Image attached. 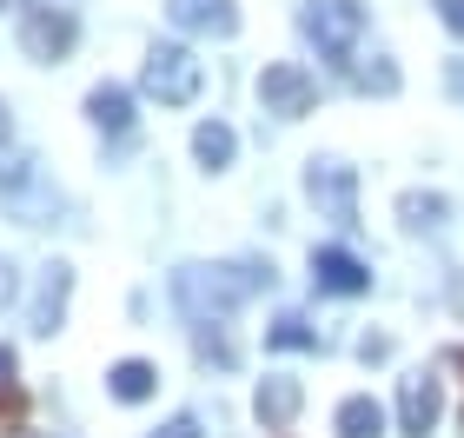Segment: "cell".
Instances as JSON below:
<instances>
[{"mask_svg": "<svg viewBox=\"0 0 464 438\" xmlns=\"http://www.w3.org/2000/svg\"><path fill=\"white\" fill-rule=\"evenodd\" d=\"M385 352H392V339H378V332H365V339H358V359H365V365L385 359Z\"/></svg>", "mask_w": 464, "mask_h": 438, "instance_id": "cell-22", "label": "cell"}, {"mask_svg": "<svg viewBox=\"0 0 464 438\" xmlns=\"http://www.w3.org/2000/svg\"><path fill=\"white\" fill-rule=\"evenodd\" d=\"M352 87L358 93H398V67H392V60L385 54H372V60H352Z\"/></svg>", "mask_w": 464, "mask_h": 438, "instance_id": "cell-19", "label": "cell"}, {"mask_svg": "<svg viewBox=\"0 0 464 438\" xmlns=\"http://www.w3.org/2000/svg\"><path fill=\"white\" fill-rule=\"evenodd\" d=\"M67 299H73V266L67 259H47V266H40V286H34V306H27V326L40 332V339H53V332H60Z\"/></svg>", "mask_w": 464, "mask_h": 438, "instance_id": "cell-9", "label": "cell"}, {"mask_svg": "<svg viewBox=\"0 0 464 438\" xmlns=\"http://www.w3.org/2000/svg\"><path fill=\"white\" fill-rule=\"evenodd\" d=\"M259 107L279 113V120H299L319 107V80H312L299 60H272V67L259 73Z\"/></svg>", "mask_w": 464, "mask_h": 438, "instance_id": "cell-7", "label": "cell"}, {"mask_svg": "<svg viewBox=\"0 0 464 438\" xmlns=\"http://www.w3.org/2000/svg\"><path fill=\"white\" fill-rule=\"evenodd\" d=\"M299 27H305V40L332 60V67H352L358 40H365V7H358V0H305Z\"/></svg>", "mask_w": 464, "mask_h": 438, "instance_id": "cell-2", "label": "cell"}, {"mask_svg": "<svg viewBox=\"0 0 464 438\" xmlns=\"http://www.w3.org/2000/svg\"><path fill=\"white\" fill-rule=\"evenodd\" d=\"M153 438H206V432H199V419H173V425H160Z\"/></svg>", "mask_w": 464, "mask_h": 438, "instance_id": "cell-23", "label": "cell"}, {"mask_svg": "<svg viewBox=\"0 0 464 438\" xmlns=\"http://www.w3.org/2000/svg\"><path fill=\"white\" fill-rule=\"evenodd\" d=\"M299 405H305L299 379H266V385H259V399H252V412H259V425H266V432H285L292 419H299Z\"/></svg>", "mask_w": 464, "mask_h": 438, "instance_id": "cell-12", "label": "cell"}, {"mask_svg": "<svg viewBox=\"0 0 464 438\" xmlns=\"http://www.w3.org/2000/svg\"><path fill=\"white\" fill-rule=\"evenodd\" d=\"M7 306H14V266L0 259V312H7Z\"/></svg>", "mask_w": 464, "mask_h": 438, "instance_id": "cell-24", "label": "cell"}, {"mask_svg": "<svg viewBox=\"0 0 464 438\" xmlns=\"http://www.w3.org/2000/svg\"><path fill=\"white\" fill-rule=\"evenodd\" d=\"M14 365H20V359H14V346H0V385H14Z\"/></svg>", "mask_w": 464, "mask_h": 438, "instance_id": "cell-26", "label": "cell"}, {"mask_svg": "<svg viewBox=\"0 0 464 438\" xmlns=\"http://www.w3.org/2000/svg\"><path fill=\"white\" fill-rule=\"evenodd\" d=\"M7 438H47V432H7Z\"/></svg>", "mask_w": 464, "mask_h": 438, "instance_id": "cell-28", "label": "cell"}, {"mask_svg": "<svg viewBox=\"0 0 464 438\" xmlns=\"http://www.w3.org/2000/svg\"><path fill=\"white\" fill-rule=\"evenodd\" d=\"M431 7H438V20H445V27L464 40V0H431Z\"/></svg>", "mask_w": 464, "mask_h": 438, "instance_id": "cell-21", "label": "cell"}, {"mask_svg": "<svg viewBox=\"0 0 464 438\" xmlns=\"http://www.w3.org/2000/svg\"><path fill=\"white\" fill-rule=\"evenodd\" d=\"M7 133H14V113H7V100H0V146H7Z\"/></svg>", "mask_w": 464, "mask_h": 438, "instance_id": "cell-27", "label": "cell"}, {"mask_svg": "<svg viewBox=\"0 0 464 438\" xmlns=\"http://www.w3.org/2000/svg\"><path fill=\"white\" fill-rule=\"evenodd\" d=\"M398 219H405V233H438L445 226V193H405Z\"/></svg>", "mask_w": 464, "mask_h": 438, "instance_id": "cell-17", "label": "cell"}, {"mask_svg": "<svg viewBox=\"0 0 464 438\" xmlns=\"http://www.w3.org/2000/svg\"><path fill=\"white\" fill-rule=\"evenodd\" d=\"M266 352H325V332L305 319V312H279L266 326Z\"/></svg>", "mask_w": 464, "mask_h": 438, "instance_id": "cell-14", "label": "cell"}, {"mask_svg": "<svg viewBox=\"0 0 464 438\" xmlns=\"http://www.w3.org/2000/svg\"><path fill=\"white\" fill-rule=\"evenodd\" d=\"M87 120H93L100 133L126 140V133H133V93L113 87V80H107V87H93V93H87Z\"/></svg>", "mask_w": 464, "mask_h": 438, "instance_id": "cell-13", "label": "cell"}, {"mask_svg": "<svg viewBox=\"0 0 464 438\" xmlns=\"http://www.w3.org/2000/svg\"><path fill=\"white\" fill-rule=\"evenodd\" d=\"M312 286L332 299H358V292H372V266L345 246H312Z\"/></svg>", "mask_w": 464, "mask_h": 438, "instance_id": "cell-8", "label": "cell"}, {"mask_svg": "<svg viewBox=\"0 0 464 438\" xmlns=\"http://www.w3.org/2000/svg\"><path fill=\"white\" fill-rule=\"evenodd\" d=\"M438 412H445V392H438L431 372H411L405 385H398V432L405 438H425L438 425Z\"/></svg>", "mask_w": 464, "mask_h": 438, "instance_id": "cell-11", "label": "cell"}, {"mask_svg": "<svg viewBox=\"0 0 464 438\" xmlns=\"http://www.w3.org/2000/svg\"><path fill=\"white\" fill-rule=\"evenodd\" d=\"M0 200H7V213L20 226H47L53 206H60L47 166H40L34 153H7V160H0Z\"/></svg>", "mask_w": 464, "mask_h": 438, "instance_id": "cell-3", "label": "cell"}, {"mask_svg": "<svg viewBox=\"0 0 464 438\" xmlns=\"http://www.w3.org/2000/svg\"><path fill=\"white\" fill-rule=\"evenodd\" d=\"M80 40V20L67 7H47V0H34V7H20V54L40 60V67H53V60H67Z\"/></svg>", "mask_w": 464, "mask_h": 438, "instance_id": "cell-5", "label": "cell"}, {"mask_svg": "<svg viewBox=\"0 0 464 438\" xmlns=\"http://www.w3.org/2000/svg\"><path fill=\"white\" fill-rule=\"evenodd\" d=\"M305 193H312V206L332 219V226H358V166H345V160H312L305 166Z\"/></svg>", "mask_w": 464, "mask_h": 438, "instance_id": "cell-6", "label": "cell"}, {"mask_svg": "<svg viewBox=\"0 0 464 438\" xmlns=\"http://www.w3.org/2000/svg\"><path fill=\"white\" fill-rule=\"evenodd\" d=\"M166 20H173L179 34H206V40L239 34V7H232V0H166Z\"/></svg>", "mask_w": 464, "mask_h": 438, "instance_id": "cell-10", "label": "cell"}, {"mask_svg": "<svg viewBox=\"0 0 464 438\" xmlns=\"http://www.w3.org/2000/svg\"><path fill=\"white\" fill-rule=\"evenodd\" d=\"M339 438H385V412H378V399H345L339 405Z\"/></svg>", "mask_w": 464, "mask_h": 438, "instance_id": "cell-18", "label": "cell"}, {"mask_svg": "<svg viewBox=\"0 0 464 438\" xmlns=\"http://www.w3.org/2000/svg\"><path fill=\"white\" fill-rule=\"evenodd\" d=\"M193 346H199V359H206V365H232V359H239V352H232L213 326H199V339H193Z\"/></svg>", "mask_w": 464, "mask_h": 438, "instance_id": "cell-20", "label": "cell"}, {"mask_svg": "<svg viewBox=\"0 0 464 438\" xmlns=\"http://www.w3.org/2000/svg\"><path fill=\"white\" fill-rule=\"evenodd\" d=\"M445 87H451V100H464V60H451V67H445Z\"/></svg>", "mask_w": 464, "mask_h": 438, "instance_id": "cell-25", "label": "cell"}, {"mask_svg": "<svg viewBox=\"0 0 464 438\" xmlns=\"http://www.w3.org/2000/svg\"><path fill=\"white\" fill-rule=\"evenodd\" d=\"M193 153H199V166H206V173H219V166H232L239 140H232V127H226V120H199V127H193Z\"/></svg>", "mask_w": 464, "mask_h": 438, "instance_id": "cell-16", "label": "cell"}, {"mask_svg": "<svg viewBox=\"0 0 464 438\" xmlns=\"http://www.w3.org/2000/svg\"><path fill=\"white\" fill-rule=\"evenodd\" d=\"M199 80H206V73H199V60L166 40V47L146 54L140 87H146V100H160V107H193V100H199Z\"/></svg>", "mask_w": 464, "mask_h": 438, "instance_id": "cell-4", "label": "cell"}, {"mask_svg": "<svg viewBox=\"0 0 464 438\" xmlns=\"http://www.w3.org/2000/svg\"><path fill=\"white\" fill-rule=\"evenodd\" d=\"M252 292H272V266L232 259V266H179L173 273V306L193 326H219L226 312H239Z\"/></svg>", "mask_w": 464, "mask_h": 438, "instance_id": "cell-1", "label": "cell"}, {"mask_svg": "<svg viewBox=\"0 0 464 438\" xmlns=\"http://www.w3.org/2000/svg\"><path fill=\"white\" fill-rule=\"evenodd\" d=\"M153 385H160V372L146 365V359H120L113 372H107V392L120 405H140V399H153Z\"/></svg>", "mask_w": 464, "mask_h": 438, "instance_id": "cell-15", "label": "cell"}]
</instances>
